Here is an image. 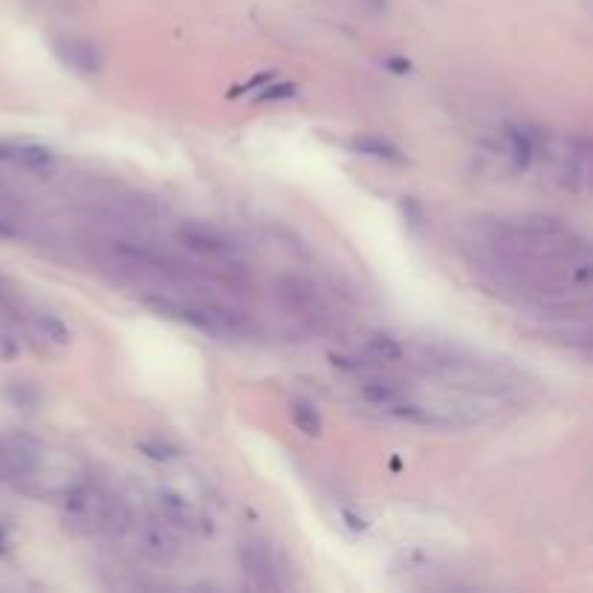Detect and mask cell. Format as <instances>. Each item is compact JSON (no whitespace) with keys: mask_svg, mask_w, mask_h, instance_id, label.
I'll use <instances>...</instances> for the list:
<instances>
[{"mask_svg":"<svg viewBox=\"0 0 593 593\" xmlns=\"http://www.w3.org/2000/svg\"><path fill=\"white\" fill-rule=\"evenodd\" d=\"M64 513L81 527L99 530L108 536H122L131 527V510L119 498H113L105 489L93 484H79L67 489Z\"/></svg>","mask_w":593,"mask_h":593,"instance_id":"obj_1","label":"cell"},{"mask_svg":"<svg viewBox=\"0 0 593 593\" xmlns=\"http://www.w3.org/2000/svg\"><path fill=\"white\" fill-rule=\"evenodd\" d=\"M145 307L160 313L162 319L189 324V327H197L212 336H241L249 327L241 313L217 307V304H186V301H174V298L145 296Z\"/></svg>","mask_w":593,"mask_h":593,"instance_id":"obj_2","label":"cell"},{"mask_svg":"<svg viewBox=\"0 0 593 593\" xmlns=\"http://www.w3.org/2000/svg\"><path fill=\"white\" fill-rule=\"evenodd\" d=\"M177 241L197 255H206V258H235L238 255V243L232 241L229 235H223L215 226H206V223L180 226Z\"/></svg>","mask_w":593,"mask_h":593,"instance_id":"obj_3","label":"cell"},{"mask_svg":"<svg viewBox=\"0 0 593 593\" xmlns=\"http://www.w3.org/2000/svg\"><path fill=\"white\" fill-rule=\"evenodd\" d=\"M238 559H241L243 576L255 585V588H264V591H275L281 588V579H278V567L272 562L270 547L264 541L246 539L238 547Z\"/></svg>","mask_w":593,"mask_h":593,"instance_id":"obj_4","label":"cell"},{"mask_svg":"<svg viewBox=\"0 0 593 593\" xmlns=\"http://www.w3.org/2000/svg\"><path fill=\"white\" fill-rule=\"evenodd\" d=\"M55 55L64 67L76 70L81 76H93L102 70V53L84 38H61L55 41Z\"/></svg>","mask_w":593,"mask_h":593,"instance_id":"obj_5","label":"cell"},{"mask_svg":"<svg viewBox=\"0 0 593 593\" xmlns=\"http://www.w3.org/2000/svg\"><path fill=\"white\" fill-rule=\"evenodd\" d=\"M110 249H113V255H116L122 264H128V267H134V270H151V272L174 270V264H171V258H168V255H162V252L151 249V246H142V243L116 241V243H110Z\"/></svg>","mask_w":593,"mask_h":593,"instance_id":"obj_6","label":"cell"},{"mask_svg":"<svg viewBox=\"0 0 593 593\" xmlns=\"http://www.w3.org/2000/svg\"><path fill=\"white\" fill-rule=\"evenodd\" d=\"M278 298L284 301V307H287L290 313H298V316H304V319H316L313 313H322V310H319V296H316V290H313L307 281L293 278V275H284V278L278 281Z\"/></svg>","mask_w":593,"mask_h":593,"instance_id":"obj_7","label":"cell"},{"mask_svg":"<svg viewBox=\"0 0 593 593\" xmlns=\"http://www.w3.org/2000/svg\"><path fill=\"white\" fill-rule=\"evenodd\" d=\"M55 154L44 145H27V142H0V162H12L27 171H44L50 168Z\"/></svg>","mask_w":593,"mask_h":593,"instance_id":"obj_8","label":"cell"},{"mask_svg":"<svg viewBox=\"0 0 593 593\" xmlns=\"http://www.w3.org/2000/svg\"><path fill=\"white\" fill-rule=\"evenodd\" d=\"M142 550L148 559L160 562V565H168L180 556V539L171 527H162V524H151L145 527L142 533Z\"/></svg>","mask_w":593,"mask_h":593,"instance_id":"obj_9","label":"cell"},{"mask_svg":"<svg viewBox=\"0 0 593 593\" xmlns=\"http://www.w3.org/2000/svg\"><path fill=\"white\" fill-rule=\"evenodd\" d=\"M504 139H507V148H510L515 168L518 171L530 168L533 160H536V154H539V134L533 128H527V125H507Z\"/></svg>","mask_w":593,"mask_h":593,"instance_id":"obj_10","label":"cell"},{"mask_svg":"<svg viewBox=\"0 0 593 593\" xmlns=\"http://www.w3.org/2000/svg\"><path fill=\"white\" fill-rule=\"evenodd\" d=\"M567 183L570 189L585 191L591 183V142L585 136L573 139L570 142V151H567V165H565Z\"/></svg>","mask_w":593,"mask_h":593,"instance_id":"obj_11","label":"cell"},{"mask_svg":"<svg viewBox=\"0 0 593 593\" xmlns=\"http://www.w3.org/2000/svg\"><path fill=\"white\" fill-rule=\"evenodd\" d=\"M351 151L359 154V157H371V160L379 162H403V151L388 142L385 136H356L351 139Z\"/></svg>","mask_w":593,"mask_h":593,"instance_id":"obj_12","label":"cell"},{"mask_svg":"<svg viewBox=\"0 0 593 593\" xmlns=\"http://www.w3.org/2000/svg\"><path fill=\"white\" fill-rule=\"evenodd\" d=\"M160 507L168 518V524H174V527H197V521H200V513L191 507L186 498H180L174 492H162Z\"/></svg>","mask_w":593,"mask_h":593,"instance_id":"obj_13","label":"cell"},{"mask_svg":"<svg viewBox=\"0 0 593 593\" xmlns=\"http://www.w3.org/2000/svg\"><path fill=\"white\" fill-rule=\"evenodd\" d=\"M359 394H362V400H368L371 405H379V408H391V405L405 400L403 388L394 385V382H385V379H368V382H362Z\"/></svg>","mask_w":593,"mask_h":593,"instance_id":"obj_14","label":"cell"},{"mask_svg":"<svg viewBox=\"0 0 593 593\" xmlns=\"http://www.w3.org/2000/svg\"><path fill=\"white\" fill-rule=\"evenodd\" d=\"M293 423L298 426V432H304L307 437H319L322 434V414L316 411V405L307 400H293L290 405Z\"/></svg>","mask_w":593,"mask_h":593,"instance_id":"obj_15","label":"cell"},{"mask_svg":"<svg viewBox=\"0 0 593 593\" xmlns=\"http://www.w3.org/2000/svg\"><path fill=\"white\" fill-rule=\"evenodd\" d=\"M35 327L38 333L50 342V345H67L70 342V327L61 322L53 313H38L35 316Z\"/></svg>","mask_w":593,"mask_h":593,"instance_id":"obj_16","label":"cell"},{"mask_svg":"<svg viewBox=\"0 0 593 593\" xmlns=\"http://www.w3.org/2000/svg\"><path fill=\"white\" fill-rule=\"evenodd\" d=\"M368 351L374 353L379 362H400L405 356L403 345H400L394 336H388V333H374V336H368Z\"/></svg>","mask_w":593,"mask_h":593,"instance_id":"obj_17","label":"cell"},{"mask_svg":"<svg viewBox=\"0 0 593 593\" xmlns=\"http://www.w3.org/2000/svg\"><path fill=\"white\" fill-rule=\"evenodd\" d=\"M290 96H296V84L293 81H267L261 90H258V96H255V105H267V102H284V99H290Z\"/></svg>","mask_w":593,"mask_h":593,"instance_id":"obj_18","label":"cell"},{"mask_svg":"<svg viewBox=\"0 0 593 593\" xmlns=\"http://www.w3.org/2000/svg\"><path fill=\"white\" fill-rule=\"evenodd\" d=\"M400 209H403V215L411 229H426V212H423L420 200H414V197H403V200H400Z\"/></svg>","mask_w":593,"mask_h":593,"instance_id":"obj_19","label":"cell"},{"mask_svg":"<svg viewBox=\"0 0 593 593\" xmlns=\"http://www.w3.org/2000/svg\"><path fill=\"white\" fill-rule=\"evenodd\" d=\"M139 452H145L148 458L154 460H171L177 455V449L171 443H162V440H151V443H139Z\"/></svg>","mask_w":593,"mask_h":593,"instance_id":"obj_20","label":"cell"},{"mask_svg":"<svg viewBox=\"0 0 593 593\" xmlns=\"http://www.w3.org/2000/svg\"><path fill=\"white\" fill-rule=\"evenodd\" d=\"M9 400L18 405V408H32V405L38 403V391L29 388V385H15V388H9Z\"/></svg>","mask_w":593,"mask_h":593,"instance_id":"obj_21","label":"cell"},{"mask_svg":"<svg viewBox=\"0 0 593 593\" xmlns=\"http://www.w3.org/2000/svg\"><path fill=\"white\" fill-rule=\"evenodd\" d=\"M382 67H385L388 73H394V76L411 73V61H408L405 55H388V58H382Z\"/></svg>","mask_w":593,"mask_h":593,"instance_id":"obj_22","label":"cell"},{"mask_svg":"<svg viewBox=\"0 0 593 593\" xmlns=\"http://www.w3.org/2000/svg\"><path fill=\"white\" fill-rule=\"evenodd\" d=\"M272 79H275L272 73H258L255 79H249L246 84H243V87L232 90V96H238V93H252V90H261V87H264V84H267V81H272Z\"/></svg>","mask_w":593,"mask_h":593,"instance_id":"obj_23","label":"cell"},{"mask_svg":"<svg viewBox=\"0 0 593 593\" xmlns=\"http://www.w3.org/2000/svg\"><path fill=\"white\" fill-rule=\"evenodd\" d=\"M342 518L348 521V527H351L353 533H362V530L368 527V524H365V518H359V515H353L351 510H342Z\"/></svg>","mask_w":593,"mask_h":593,"instance_id":"obj_24","label":"cell"},{"mask_svg":"<svg viewBox=\"0 0 593 593\" xmlns=\"http://www.w3.org/2000/svg\"><path fill=\"white\" fill-rule=\"evenodd\" d=\"M0 238H18V226L9 220H0Z\"/></svg>","mask_w":593,"mask_h":593,"instance_id":"obj_25","label":"cell"},{"mask_svg":"<svg viewBox=\"0 0 593 593\" xmlns=\"http://www.w3.org/2000/svg\"><path fill=\"white\" fill-rule=\"evenodd\" d=\"M365 3H368L374 12H382V9H385V0H365Z\"/></svg>","mask_w":593,"mask_h":593,"instance_id":"obj_26","label":"cell"},{"mask_svg":"<svg viewBox=\"0 0 593 593\" xmlns=\"http://www.w3.org/2000/svg\"><path fill=\"white\" fill-rule=\"evenodd\" d=\"M6 550V536H3V530H0V553Z\"/></svg>","mask_w":593,"mask_h":593,"instance_id":"obj_27","label":"cell"}]
</instances>
